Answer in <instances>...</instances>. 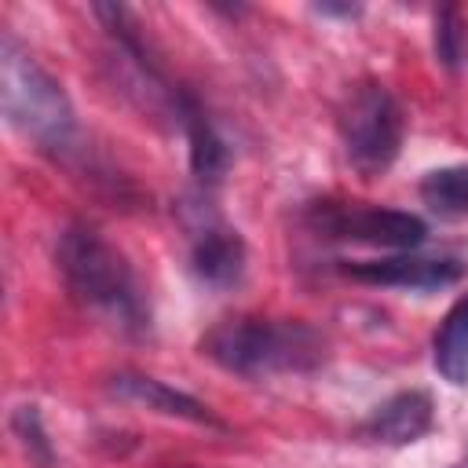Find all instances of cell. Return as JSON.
I'll list each match as a JSON object with an SVG mask.
<instances>
[{
	"label": "cell",
	"instance_id": "2",
	"mask_svg": "<svg viewBox=\"0 0 468 468\" xmlns=\"http://www.w3.org/2000/svg\"><path fill=\"white\" fill-rule=\"evenodd\" d=\"M201 355L238 377H267L318 366L325 358V344L303 322L230 318L201 340Z\"/></svg>",
	"mask_w": 468,
	"mask_h": 468
},
{
	"label": "cell",
	"instance_id": "6",
	"mask_svg": "<svg viewBox=\"0 0 468 468\" xmlns=\"http://www.w3.org/2000/svg\"><path fill=\"white\" fill-rule=\"evenodd\" d=\"M457 260H428V256H391V260H362L347 263L344 274L369 285H399V289H442L461 278Z\"/></svg>",
	"mask_w": 468,
	"mask_h": 468
},
{
	"label": "cell",
	"instance_id": "4",
	"mask_svg": "<svg viewBox=\"0 0 468 468\" xmlns=\"http://www.w3.org/2000/svg\"><path fill=\"white\" fill-rule=\"evenodd\" d=\"M340 139L347 161L366 179L380 176L399 157L402 146V110L395 95L377 80L351 88L340 106Z\"/></svg>",
	"mask_w": 468,
	"mask_h": 468
},
{
	"label": "cell",
	"instance_id": "8",
	"mask_svg": "<svg viewBox=\"0 0 468 468\" xmlns=\"http://www.w3.org/2000/svg\"><path fill=\"white\" fill-rule=\"evenodd\" d=\"M428 428H431V399L424 391H402L366 420V435L388 446L417 442Z\"/></svg>",
	"mask_w": 468,
	"mask_h": 468
},
{
	"label": "cell",
	"instance_id": "13",
	"mask_svg": "<svg viewBox=\"0 0 468 468\" xmlns=\"http://www.w3.org/2000/svg\"><path fill=\"white\" fill-rule=\"evenodd\" d=\"M435 48H439V55H442V62H446V66H457V62H461V55H464V33H461V26H457V15H453V11H446V15H442L439 33H435Z\"/></svg>",
	"mask_w": 468,
	"mask_h": 468
},
{
	"label": "cell",
	"instance_id": "11",
	"mask_svg": "<svg viewBox=\"0 0 468 468\" xmlns=\"http://www.w3.org/2000/svg\"><path fill=\"white\" fill-rule=\"evenodd\" d=\"M420 197L424 205L442 216V219H461L468 216V165H453V168H435L424 176L420 183Z\"/></svg>",
	"mask_w": 468,
	"mask_h": 468
},
{
	"label": "cell",
	"instance_id": "10",
	"mask_svg": "<svg viewBox=\"0 0 468 468\" xmlns=\"http://www.w3.org/2000/svg\"><path fill=\"white\" fill-rule=\"evenodd\" d=\"M435 369L457 388L468 384V296L450 307L435 333Z\"/></svg>",
	"mask_w": 468,
	"mask_h": 468
},
{
	"label": "cell",
	"instance_id": "3",
	"mask_svg": "<svg viewBox=\"0 0 468 468\" xmlns=\"http://www.w3.org/2000/svg\"><path fill=\"white\" fill-rule=\"evenodd\" d=\"M0 102L4 117L40 146H66L73 135V106L62 84L33 62L11 37L0 48Z\"/></svg>",
	"mask_w": 468,
	"mask_h": 468
},
{
	"label": "cell",
	"instance_id": "12",
	"mask_svg": "<svg viewBox=\"0 0 468 468\" xmlns=\"http://www.w3.org/2000/svg\"><path fill=\"white\" fill-rule=\"evenodd\" d=\"M186 135H190V165L201 179H219L227 168V146L212 132V124L201 113H186Z\"/></svg>",
	"mask_w": 468,
	"mask_h": 468
},
{
	"label": "cell",
	"instance_id": "7",
	"mask_svg": "<svg viewBox=\"0 0 468 468\" xmlns=\"http://www.w3.org/2000/svg\"><path fill=\"white\" fill-rule=\"evenodd\" d=\"M113 395L124 399V402H135L143 410H154V413H165V417H183V420H194V424H216V417L208 413V406H201L197 399L154 380V377H143V373H117L113 377Z\"/></svg>",
	"mask_w": 468,
	"mask_h": 468
},
{
	"label": "cell",
	"instance_id": "5",
	"mask_svg": "<svg viewBox=\"0 0 468 468\" xmlns=\"http://www.w3.org/2000/svg\"><path fill=\"white\" fill-rule=\"evenodd\" d=\"M325 230H333V238H351L384 249H417L428 234L417 216L391 208H336L325 212Z\"/></svg>",
	"mask_w": 468,
	"mask_h": 468
},
{
	"label": "cell",
	"instance_id": "1",
	"mask_svg": "<svg viewBox=\"0 0 468 468\" xmlns=\"http://www.w3.org/2000/svg\"><path fill=\"white\" fill-rule=\"evenodd\" d=\"M58 267L69 292L106 325L121 333H143L150 325V311L128 260L102 234L88 227L66 230L58 245Z\"/></svg>",
	"mask_w": 468,
	"mask_h": 468
},
{
	"label": "cell",
	"instance_id": "9",
	"mask_svg": "<svg viewBox=\"0 0 468 468\" xmlns=\"http://www.w3.org/2000/svg\"><path fill=\"white\" fill-rule=\"evenodd\" d=\"M245 271V245L227 227H205L194 241V274L216 289L234 285Z\"/></svg>",
	"mask_w": 468,
	"mask_h": 468
}]
</instances>
